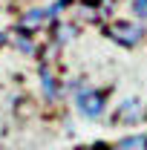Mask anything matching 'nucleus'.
<instances>
[{
  "instance_id": "6e6552de",
  "label": "nucleus",
  "mask_w": 147,
  "mask_h": 150,
  "mask_svg": "<svg viewBox=\"0 0 147 150\" xmlns=\"http://www.w3.org/2000/svg\"><path fill=\"white\" fill-rule=\"evenodd\" d=\"M15 46H18L20 52H26V55H32V52H35V43H32V38L26 35V32H20V29H18V38H15Z\"/></svg>"
},
{
  "instance_id": "9d476101",
  "label": "nucleus",
  "mask_w": 147,
  "mask_h": 150,
  "mask_svg": "<svg viewBox=\"0 0 147 150\" xmlns=\"http://www.w3.org/2000/svg\"><path fill=\"white\" fill-rule=\"evenodd\" d=\"M84 150H112L110 144H104V142H92L90 147H84Z\"/></svg>"
},
{
  "instance_id": "1a4fd4ad",
  "label": "nucleus",
  "mask_w": 147,
  "mask_h": 150,
  "mask_svg": "<svg viewBox=\"0 0 147 150\" xmlns=\"http://www.w3.org/2000/svg\"><path fill=\"white\" fill-rule=\"evenodd\" d=\"M130 9H133V15H136L139 20H147V0H133Z\"/></svg>"
},
{
  "instance_id": "0eeeda50",
  "label": "nucleus",
  "mask_w": 147,
  "mask_h": 150,
  "mask_svg": "<svg viewBox=\"0 0 147 150\" xmlns=\"http://www.w3.org/2000/svg\"><path fill=\"white\" fill-rule=\"evenodd\" d=\"M75 29L72 23H61V20H55V46H64V43H69L75 38Z\"/></svg>"
},
{
  "instance_id": "20e7f679",
  "label": "nucleus",
  "mask_w": 147,
  "mask_h": 150,
  "mask_svg": "<svg viewBox=\"0 0 147 150\" xmlns=\"http://www.w3.org/2000/svg\"><path fill=\"white\" fill-rule=\"evenodd\" d=\"M37 75H40V90L46 95V101H58V98L64 95V87H61V81L55 78V72L49 69V64H40Z\"/></svg>"
},
{
  "instance_id": "39448f33",
  "label": "nucleus",
  "mask_w": 147,
  "mask_h": 150,
  "mask_svg": "<svg viewBox=\"0 0 147 150\" xmlns=\"http://www.w3.org/2000/svg\"><path fill=\"white\" fill-rule=\"evenodd\" d=\"M46 18H49V12H46V9H29V12H26V15L20 18L18 29L29 35V32H35L37 26H43V20H46Z\"/></svg>"
},
{
  "instance_id": "7ed1b4c3",
  "label": "nucleus",
  "mask_w": 147,
  "mask_h": 150,
  "mask_svg": "<svg viewBox=\"0 0 147 150\" xmlns=\"http://www.w3.org/2000/svg\"><path fill=\"white\" fill-rule=\"evenodd\" d=\"M141 118V101L139 98H127V101H121L115 112H112V121L115 124H136Z\"/></svg>"
},
{
  "instance_id": "f257e3e1",
  "label": "nucleus",
  "mask_w": 147,
  "mask_h": 150,
  "mask_svg": "<svg viewBox=\"0 0 147 150\" xmlns=\"http://www.w3.org/2000/svg\"><path fill=\"white\" fill-rule=\"evenodd\" d=\"M75 107L84 118L90 121H98L104 110H107V90H95V87H78L75 90Z\"/></svg>"
},
{
  "instance_id": "9b49d317",
  "label": "nucleus",
  "mask_w": 147,
  "mask_h": 150,
  "mask_svg": "<svg viewBox=\"0 0 147 150\" xmlns=\"http://www.w3.org/2000/svg\"><path fill=\"white\" fill-rule=\"evenodd\" d=\"M3 43H6V35H3V32H0V46H3Z\"/></svg>"
},
{
  "instance_id": "f03ea898",
  "label": "nucleus",
  "mask_w": 147,
  "mask_h": 150,
  "mask_svg": "<svg viewBox=\"0 0 147 150\" xmlns=\"http://www.w3.org/2000/svg\"><path fill=\"white\" fill-rule=\"evenodd\" d=\"M104 35L110 38V40H115L118 46L133 49V46L141 43L144 26H141V23H133V20H115V23H110V26H104Z\"/></svg>"
},
{
  "instance_id": "423d86ee",
  "label": "nucleus",
  "mask_w": 147,
  "mask_h": 150,
  "mask_svg": "<svg viewBox=\"0 0 147 150\" xmlns=\"http://www.w3.org/2000/svg\"><path fill=\"white\" fill-rule=\"evenodd\" d=\"M112 150H147V133H136V136H124L118 139Z\"/></svg>"
}]
</instances>
